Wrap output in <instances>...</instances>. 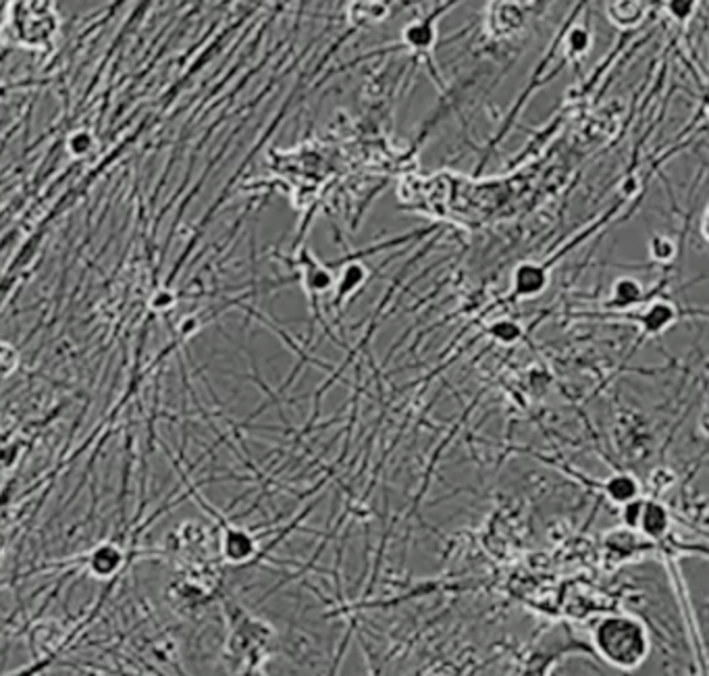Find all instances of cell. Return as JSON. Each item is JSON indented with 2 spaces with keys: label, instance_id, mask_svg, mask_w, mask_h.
I'll return each instance as SVG.
<instances>
[{
  "label": "cell",
  "instance_id": "cell-16",
  "mask_svg": "<svg viewBox=\"0 0 709 676\" xmlns=\"http://www.w3.org/2000/svg\"><path fill=\"white\" fill-rule=\"evenodd\" d=\"M703 232H705V236H707V240H709V212H707V218H705V227H703Z\"/></svg>",
  "mask_w": 709,
  "mask_h": 676
},
{
  "label": "cell",
  "instance_id": "cell-11",
  "mask_svg": "<svg viewBox=\"0 0 709 676\" xmlns=\"http://www.w3.org/2000/svg\"><path fill=\"white\" fill-rule=\"evenodd\" d=\"M15 366H17V352L7 343H0V374H9Z\"/></svg>",
  "mask_w": 709,
  "mask_h": 676
},
{
  "label": "cell",
  "instance_id": "cell-5",
  "mask_svg": "<svg viewBox=\"0 0 709 676\" xmlns=\"http://www.w3.org/2000/svg\"><path fill=\"white\" fill-rule=\"evenodd\" d=\"M607 495L618 502V504H628L636 497V491H639V487H636L634 479L622 475V477H614L609 483H607Z\"/></svg>",
  "mask_w": 709,
  "mask_h": 676
},
{
  "label": "cell",
  "instance_id": "cell-1",
  "mask_svg": "<svg viewBox=\"0 0 709 676\" xmlns=\"http://www.w3.org/2000/svg\"><path fill=\"white\" fill-rule=\"evenodd\" d=\"M597 645L601 653L618 666L639 664L647 651L643 629L628 618H609L597 629Z\"/></svg>",
  "mask_w": 709,
  "mask_h": 676
},
{
  "label": "cell",
  "instance_id": "cell-12",
  "mask_svg": "<svg viewBox=\"0 0 709 676\" xmlns=\"http://www.w3.org/2000/svg\"><path fill=\"white\" fill-rule=\"evenodd\" d=\"M643 508H645L643 502H634V499H632V502L626 504V508H624V518H626V522L630 524V527H639V524H641Z\"/></svg>",
  "mask_w": 709,
  "mask_h": 676
},
{
  "label": "cell",
  "instance_id": "cell-13",
  "mask_svg": "<svg viewBox=\"0 0 709 676\" xmlns=\"http://www.w3.org/2000/svg\"><path fill=\"white\" fill-rule=\"evenodd\" d=\"M493 333L498 335V337H502V339H506V341H510V339L518 337V327L512 325V323H500V325L493 327Z\"/></svg>",
  "mask_w": 709,
  "mask_h": 676
},
{
  "label": "cell",
  "instance_id": "cell-6",
  "mask_svg": "<svg viewBox=\"0 0 709 676\" xmlns=\"http://www.w3.org/2000/svg\"><path fill=\"white\" fill-rule=\"evenodd\" d=\"M225 550L227 554L233 558V560H244L252 554V541L248 535L244 533H237V531H231L225 539Z\"/></svg>",
  "mask_w": 709,
  "mask_h": 676
},
{
  "label": "cell",
  "instance_id": "cell-15",
  "mask_svg": "<svg viewBox=\"0 0 709 676\" xmlns=\"http://www.w3.org/2000/svg\"><path fill=\"white\" fill-rule=\"evenodd\" d=\"M570 46H572L577 52L587 50V46H589V36H587V32H583V30H574V32H572V36H570Z\"/></svg>",
  "mask_w": 709,
  "mask_h": 676
},
{
  "label": "cell",
  "instance_id": "cell-2",
  "mask_svg": "<svg viewBox=\"0 0 709 676\" xmlns=\"http://www.w3.org/2000/svg\"><path fill=\"white\" fill-rule=\"evenodd\" d=\"M639 527H641L647 535H651V537L664 535V531H666V527H668L666 510H664L662 506H658V504H645Z\"/></svg>",
  "mask_w": 709,
  "mask_h": 676
},
{
  "label": "cell",
  "instance_id": "cell-10",
  "mask_svg": "<svg viewBox=\"0 0 709 676\" xmlns=\"http://www.w3.org/2000/svg\"><path fill=\"white\" fill-rule=\"evenodd\" d=\"M90 148H92V139H90V133H86V131H78L73 137L69 139V150L75 157H84Z\"/></svg>",
  "mask_w": 709,
  "mask_h": 676
},
{
  "label": "cell",
  "instance_id": "cell-8",
  "mask_svg": "<svg viewBox=\"0 0 709 676\" xmlns=\"http://www.w3.org/2000/svg\"><path fill=\"white\" fill-rule=\"evenodd\" d=\"M641 295V287L636 281H630V279H622L618 285H616V302L626 306L630 302H634L636 297Z\"/></svg>",
  "mask_w": 709,
  "mask_h": 676
},
{
  "label": "cell",
  "instance_id": "cell-9",
  "mask_svg": "<svg viewBox=\"0 0 709 676\" xmlns=\"http://www.w3.org/2000/svg\"><path fill=\"white\" fill-rule=\"evenodd\" d=\"M651 256L655 258V260H670L672 256H674V244L668 240V238H664V236H658V238H653L651 240Z\"/></svg>",
  "mask_w": 709,
  "mask_h": 676
},
{
  "label": "cell",
  "instance_id": "cell-4",
  "mask_svg": "<svg viewBox=\"0 0 709 676\" xmlns=\"http://www.w3.org/2000/svg\"><path fill=\"white\" fill-rule=\"evenodd\" d=\"M609 17L618 25L630 27V25L641 21L643 5H639V3H616V5H609Z\"/></svg>",
  "mask_w": 709,
  "mask_h": 676
},
{
  "label": "cell",
  "instance_id": "cell-7",
  "mask_svg": "<svg viewBox=\"0 0 709 676\" xmlns=\"http://www.w3.org/2000/svg\"><path fill=\"white\" fill-rule=\"evenodd\" d=\"M674 319V308L668 304H655L649 308L647 317H645V327L649 331H660L662 327H666L670 321Z\"/></svg>",
  "mask_w": 709,
  "mask_h": 676
},
{
  "label": "cell",
  "instance_id": "cell-3",
  "mask_svg": "<svg viewBox=\"0 0 709 676\" xmlns=\"http://www.w3.org/2000/svg\"><path fill=\"white\" fill-rule=\"evenodd\" d=\"M545 285V273L539 267H522L516 273V289L520 295H533L539 293Z\"/></svg>",
  "mask_w": 709,
  "mask_h": 676
},
{
  "label": "cell",
  "instance_id": "cell-14",
  "mask_svg": "<svg viewBox=\"0 0 709 676\" xmlns=\"http://www.w3.org/2000/svg\"><path fill=\"white\" fill-rule=\"evenodd\" d=\"M668 9H670V13H672L676 19H686V17L693 13L695 3H670Z\"/></svg>",
  "mask_w": 709,
  "mask_h": 676
}]
</instances>
